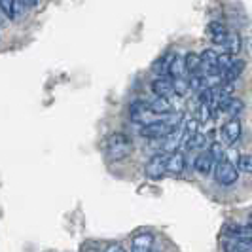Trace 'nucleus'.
I'll return each instance as SVG.
<instances>
[{
	"label": "nucleus",
	"mask_w": 252,
	"mask_h": 252,
	"mask_svg": "<svg viewBox=\"0 0 252 252\" xmlns=\"http://www.w3.org/2000/svg\"><path fill=\"white\" fill-rule=\"evenodd\" d=\"M180 122H182V114H175V116L165 118V120H156V122H150L142 127L140 135L144 139H167L171 133L180 129Z\"/></svg>",
	"instance_id": "obj_1"
},
{
	"label": "nucleus",
	"mask_w": 252,
	"mask_h": 252,
	"mask_svg": "<svg viewBox=\"0 0 252 252\" xmlns=\"http://www.w3.org/2000/svg\"><path fill=\"white\" fill-rule=\"evenodd\" d=\"M133 139L124 133V131H116L106 139V158L110 161H122L133 154Z\"/></svg>",
	"instance_id": "obj_2"
},
{
	"label": "nucleus",
	"mask_w": 252,
	"mask_h": 252,
	"mask_svg": "<svg viewBox=\"0 0 252 252\" xmlns=\"http://www.w3.org/2000/svg\"><path fill=\"white\" fill-rule=\"evenodd\" d=\"M215 178L220 186H231L239 178V169H237V165L231 163L229 159H224L222 163H218L215 167Z\"/></svg>",
	"instance_id": "obj_3"
},
{
	"label": "nucleus",
	"mask_w": 252,
	"mask_h": 252,
	"mask_svg": "<svg viewBox=\"0 0 252 252\" xmlns=\"http://www.w3.org/2000/svg\"><path fill=\"white\" fill-rule=\"evenodd\" d=\"M167 161H169V156L167 154H156V156H152L150 161L144 167L146 177L152 178V180H159L167 173Z\"/></svg>",
	"instance_id": "obj_4"
},
{
	"label": "nucleus",
	"mask_w": 252,
	"mask_h": 252,
	"mask_svg": "<svg viewBox=\"0 0 252 252\" xmlns=\"http://www.w3.org/2000/svg\"><path fill=\"white\" fill-rule=\"evenodd\" d=\"M241 133H243V126L237 118H229L226 124L220 129V135H222V140L226 144H235L237 140L241 139Z\"/></svg>",
	"instance_id": "obj_5"
},
{
	"label": "nucleus",
	"mask_w": 252,
	"mask_h": 252,
	"mask_svg": "<svg viewBox=\"0 0 252 252\" xmlns=\"http://www.w3.org/2000/svg\"><path fill=\"white\" fill-rule=\"evenodd\" d=\"M207 34L209 38L215 42V44H220L222 48H224V44L227 42V38H229V31H227V27L224 23H220V21H211L209 25H207Z\"/></svg>",
	"instance_id": "obj_6"
},
{
	"label": "nucleus",
	"mask_w": 252,
	"mask_h": 252,
	"mask_svg": "<svg viewBox=\"0 0 252 252\" xmlns=\"http://www.w3.org/2000/svg\"><path fill=\"white\" fill-rule=\"evenodd\" d=\"M215 167H216V163H215V159L211 158L209 150L197 154V158H195V161H193V169H195V173H199L201 177L211 175V171H213Z\"/></svg>",
	"instance_id": "obj_7"
},
{
	"label": "nucleus",
	"mask_w": 252,
	"mask_h": 252,
	"mask_svg": "<svg viewBox=\"0 0 252 252\" xmlns=\"http://www.w3.org/2000/svg\"><path fill=\"white\" fill-rule=\"evenodd\" d=\"M25 10V2H13V0H0V13L6 15L10 21H15Z\"/></svg>",
	"instance_id": "obj_8"
},
{
	"label": "nucleus",
	"mask_w": 252,
	"mask_h": 252,
	"mask_svg": "<svg viewBox=\"0 0 252 252\" xmlns=\"http://www.w3.org/2000/svg\"><path fill=\"white\" fill-rule=\"evenodd\" d=\"M150 89L156 97H167V99H169L171 93H175L173 82H171L167 76H163V78H154L150 84Z\"/></svg>",
	"instance_id": "obj_9"
},
{
	"label": "nucleus",
	"mask_w": 252,
	"mask_h": 252,
	"mask_svg": "<svg viewBox=\"0 0 252 252\" xmlns=\"http://www.w3.org/2000/svg\"><path fill=\"white\" fill-rule=\"evenodd\" d=\"M216 108H218L220 112L231 116V118H237V114L243 112L245 104H243V101H241V99H233V97H229V99H226V101L218 102V104L215 106V110H216Z\"/></svg>",
	"instance_id": "obj_10"
},
{
	"label": "nucleus",
	"mask_w": 252,
	"mask_h": 252,
	"mask_svg": "<svg viewBox=\"0 0 252 252\" xmlns=\"http://www.w3.org/2000/svg\"><path fill=\"white\" fill-rule=\"evenodd\" d=\"M148 110L156 116H167V114L173 112V104L167 97H154L148 102Z\"/></svg>",
	"instance_id": "obj_11"
},
{
	"label": "nucleus",
	"mask_w": 252,
	"mask_h": 252,
	"mask_svg": "<svg viewBox=\"0 0 252 252\" xmlns=\"http://www.w3.org/2000/svg\"><path fill=\"white\" fill-rule=\"evenodd\" d=\"M243 70H245V61L235 59V61L226 68V72L222 74V84H224V86H231V84L243 74Z\"/></svg>",
	"instance_id": "obj_12"
},
{
	"label": "nucleus",
	"mask_w": 252,
	"mask_h": 252,
	"mask_svg": "<svg viewBox=\"0 0 252 252\" xmlns=\"http://www.w3.org/2000/svg\"><path fill=\"white\" fill-rule=\"evenodd\" d=\"M226 233L231 239H237L252 245V224H249V226H231L226 229Z\"/></svg>",
	"instance_id": "obj_13"
},
{
	"label": "nucleus",
	"mask_w": 252,
	"mask_h": 252,
	"mask_svg": "<svg viewBox=\"0 0 252 252\" xmlns=\"http://www.w3.org/2000/svg\"><path fill=\"white\" fill-rule=\"evenodd\" d=\"M154 235L152 233H139L131 243V252H152Z\"/></svg>",
	"instance_id": "obj_14"
},
{
	"label": "nucleus",
	"mask_w": 252,
	"mask_h": 252,
	"mask_svg": "<svg viewBox=\"0 0 252 252\" xmlns=\"http://www.w3.org/2000/svg\"><path fill=\"white\" fill-rule=\"evenodd\" d=\"M146 112H150V110H148V102L142 101V99L133 101L131 106H129V118H131V122H135V124L144 122V114Z\"/></svg>",
	"instance_id": "obj_15"
},
{
	"label": "nucleus",
	"mask_w": 252,
	"mask_h": 252,
	"mask_svg": "<svg viewBox=\"0 0 252 252\" xmlns=\"http://www.w3.org/2000/svg\"><path fill=\"white\" fill-rule=\"evenodd\" d=\"M169 80L175 82V80H180V78H186V66H184V57H180L175 53L173 61H171V66H169Z\"/></svg>",
	"instance_id": "obj_16"
},
{
	"label": "nucleus",
	"mask_w": 252,
	"mask_h": 252,
	"mask_svg": "<svg viewBox=\"0 0 252 252\" xmlns=\"http://www.w3.org/2000/svg\"><path fill=\"white\" fill-rule=\"evenodd\" d=\"M186 169V158L182 152H175L169 156V161H167V173L171 175H180L182 171Z\"/></svg>",
	"instance_id": "obj_17"
},
{
	"label": "nucleus",
	"mask_w": 252,
	"mask_h": 252,
	"mask_svg": "<svg viewBox=\"0 0 252 252\" xmlns=\"http://www.w3.org/2000/svg\"><path fill=\"white\" fill-rule=\"evenodd\" d=\"M175 53H167L163 57H159L156 63L152 64V70L158 74V78H163L167 72H169V66H171V61H173Z\"/></svg>",
	"instance_id": "obj_18"
},
{
	"label": "nucleus",
	"mask_w": 252,
	"mask_h": 252,
	"mask_svg": "<svg viewBox=\"0 0 252 252\" xmlns=\"http://www.w3.org/2000/svg\"><path fill=\"white\" fill-rule=\"evenodd\" d=\"M184 66H186V72H188L189 76L197 74L199 68H201V57H199L197 53L189 51V53L184 55Z\"/></svg>",
	"instance_id": "obj_19"
},
{
	"label": "nucleus",
	"mask_w": 252,
	"mask_h": 252,
	"mask_svg": "<svg viewBox=\"0 0 252 252\" xmlns=\"http://www.w3.org/2000/svg\"><path fill=\"white\" fill-rule=\"evenodd\" d=\"M224 50L229 57H235L237 53L241 51V36L237 32H229V38H227V42L224 44Z\"/></svg>",
	"instance_id": "obj_20"
},
{
	"label": "nucleus",
	"mask_w": 252,
	"mask_h": 252,
	"mask_svg": "<svg viewBox=\"0 0 252 252\" xmlns=\"http://www.w3.org/2000/svg\"><path fill=\"white\" fill-rule=\"evenodd\" d=\"M205 144H207V137L201 135V133H197L195 137H191L189 140L184 142V148H186L188 152H195V150H203Z\"/></svg>",
	"instance_id": "obj_21"
},
{
	"label": "nucleus",
	"mask_w": 252,
	"mask_h": 252,
	"mask_svg": "<svg viewBox=\"0 0 252 252\" xmlns=\"http://www.w3.org/2000/svg\"><path fill=\"white\" fill-rule=\"evenodd\" d=\"M209 154H211V158L215 159V163H222L224 159H227L226 158V152H224V146L220 144V142H213L211 144V150H209Z\"/></svg>",
	"instance_id": "obj_22"
},
{
	"label": "nucleus",
	"mask_w": 252,
	"mask_h": 252,
	"mask_svg": "<svg viewBox=\"0 0 252 252\" xmlns=\"http://www.w3.org/2000/svg\"><path fill=\"white\" fill-rule=\"evenodd\" d=\"M237 169L241 173H247V175H252V156L251 154H243L237 158Z\"/></svg>",
	"instance_id": "obj_23"
},
{
	"label": "nucleus",
	"mask_w": 252,
	"mask_h": 252,
	"mask_svg": "<svg viewBox=\"0 0 252 252\" xmlns=\"http://www.w3.org/2000/svg\"><path fill=\"white\" fill-rule=\"evenodd\" d=\"M173 89H175V93H177V95L184 97V95L188 93V89H189V82L186 80V78L175 80V82H173Z\"/></svg>",
	"instance_id": "obj_24"
},
{
	"label": "nucleus",
	"mask_w": 252,
	"mask_h": 252,
	"mask_svg": "<svg viewBox=\"0 0 252 252\" xmlns=\"http://www.w3.org/2000/svg\"><path fill=\"white\" fill-rule=\"evenodd\" d=\"M104 252H126V251H124V247H122L120 243H110Z\"/></svg>",
	"instance_id": "obj_25"
},
{
	"label": "nucleus",
	"mask_w": 252,
	"mask_h": 252,
	"mask_svg": "<svg viewBox=\"0 0 252 252\" xmlns=\"http://www.w3.org/2000/svg\"><path fill=\"white\" fill-rule=\"evenodd\" d=\"M84 252H101V251H97V249H88V251H84Z\"/></svg>",
	"instance_id": "obj_26"
}]
</instances>
